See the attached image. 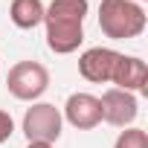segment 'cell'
I'll use <instances>...</instances> for the list:
<instances>
[{"instance_id":"6da1fadb","label":"cell","mask_w":148,"mask_h":148,"mask_svg":"<svg viewBox=\"0 0 148 148\" xmlns=\"http://www.w3.org/2000/svg\"><path fill=\"white\" fill-rule=\"evenodd\" d=\"M90 3L87 0H52L44 12L47 47L55 55L76 52L84 41V18Z\"/></svg>"},{"instance_id":"7a4b0ae2","label":"cell","mask_w":148,"mask_h":148,"mask_svg":"<svg viewBox=\"0 0 148 148\" xmlns=\"http://www.w3.org/2000/svg\"><path fill=\"white\" fill-rule=\"evenodd\" d=\"M145 9L136 0H102L99 3V29L110 41H131L145 32Z\"/></svg>"},{"instance_id":"3957f363","label":"cell","mask_w":148,"mask_h":148,"mask_svg":"<svg viewBox=\"0 0 148 148\" xmlns=\"http://www.w3.org/2000/svg\"><path fill=\"white\" fill-rule=\"evenodd\" d=\"M6 87L18 102H35L49 87V70L41 61H18L6 76Z\"/></svg>"},{"instance_id":"277c9868","label":"cell","mask_w":148,"mask_h":148,"mask_svg":"<svg viewBox=\"0 0 148 148\" xmlns=\"http://www.w3.org/2000/svg\"><path fill=\"white\" fill-rule=\"evenodd\" d=\"M64 131V116L49 102H35L23 113V136L26 142H49L55 145Z\"/></svg>"},{"instance_id":"5b68a950","label":"cell","mask_w":148,"mask_h":148,"mask_svg":"<svg viewBox=\"0 0 148 148\" xmlns=\"http://www.w3.org/2000/svg\"><path fill=\"white\" fill-rule=\"evenodd\" d=\"M99 105H102V122H108L113 128H131L134 119H136V113H139L136 96L128 93V90H119V87L105 90L102 99H99Z\"/></svg>"},{"instance_id":"8992f818","label":"cell","mask_w":148,"mask_h":148,"mask_svg":"<svg viewBox=\"0 0 148 148\" xmlns=\"http://www.w3.org/2000/svg\"><path fill=\"white\" fill-rule=\"evenodd\" d=\"M64 122H70L79 131H93L96 125H102V105L99 96L93 93H70L64 102Z\"/></svg>"},{"instance_id":"52a82bcc","label":"cell","mask_w":148,"mask_h":148,"mask_svg":"<svg viewBox=\"0 0 148 148\" xmlns=\"http://www.w3.org/2000/svg\"><path fill=\"white\" fill-rule=\"evenodd\" d=\"M119 61V52L110 47H90L79 55V73L90 84H108L113 76V67Z\"/></svg>"},{"instance_id":"ba28073f","label":"cell","mask_w":148,"mask_h":148,"mask_svg":"<svg viewBox=\"0 0 148 148\" xmlns=\"http://www.w3.org/2000/svg\"><path fill=\"white\" fill-rule=\"evenodd\" d=\"M110 84H116L119 90H128V93H145L148 87V67L142 58L136 55H122L119 52V61L113 67V76H110Z\"/></svg>"},{"instance_id":"9c48e42d","label":"cell","mask_w":148,"mask_h":148,"mask_svg":"<svg viewBox=\"0 0 148 148\" xmlns=\"http://www.w3.org/2000/svg\"><path fill=\"white\" fill-rule=\"evenodd\" d=\"M44 12L47 6L41 3V0H12L9 6V18L18 29H35L44 23Z\"/></svg>"},{"instance_id":"30bf717a","label":"cell","mask_w":148,"mask_h":148,"mask_svg":"<svg viewBox=\"0 0 148 148\" xmlns=\"http://www.w3.org/2000/svg\"><path fill=\"white\" fill-rule=\"evenodd\" d=\"M113 148H148V134L142 128H125L119 131Z\"/></svg>"},{"instance_id":"8fae6325","label":"cell","mask_w":148,"mask_h":148,"mask_svg":"<svg viewBox=\"0 0 148 148\" xmlns=\"http://www.w3.org/2000/svg\"><path fill=\"white\" fill-rule=\"evenodd\" d=\"M12 134H15V119H12V113H9V110H0V142L12 139Z\"/></svg>"},{"instance_id":"7c38bea8","label":"cell","mask_w":148,"mask_h":148,"mask_svg":"<svg viewBox=\"0 0 148 148\" xmlns=\"http://www.w3.org/2000/svg\"><path fill=\"white\" fill-rule=\"evenodd\" d=\"M26 148H55V145H49V142H26Z\"/></svg>"}]
</instances>
